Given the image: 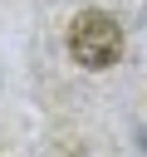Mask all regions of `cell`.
<instances>
[{
  "label": "cell",
  "instance_id": "6da1fadb",
  "mask_svg": "<svg viewBox=\"0 0 147 157\" xmlns=\"http://www.w3.org/2000/svg\"><path fill=\"white\" fill-rule=\"evenodd\" d=\"M69 49H74V59L83 69H108L123 54V29H118V20L108 10H83L69 25Z\"/></svg>",
  "mask_w": 147,
  "mask_h": 157
}]
</instances>
